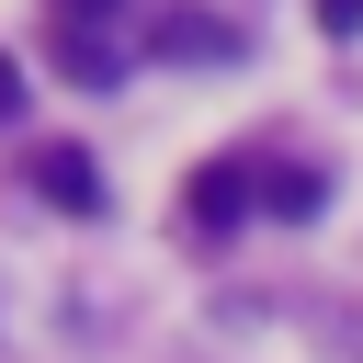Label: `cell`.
Instances as JSON below:
<instances>
[{
    "label": "cell",
    "mask_w": 363,
    "mask_h": 363,
    "mask_svg": "<svg viewBox=\"0 0 363 363\" xmlns=\"http://www.w3.org/2000/svg\"><path fill=\"white\" fill-rule=\"evenodd\" d=\"M318 34H363V0H318Z\"/></svg>",
    "instance_id": "obj_6"
},
{
    "label": "cell",
    "mask_w": 363,
    "mask_h": 363,
    "mask_svg": "<svg viewBox=\"0 0 363 363\" xmlns=\"http://www.w3.org/2000/svg\"><path fill=\"white\" fill-rule=\"evenodd\" d=\"M250 204H261V193H250V170H227V159H216V170L193 182V227H238Z\"/></svg>",
    "instance_id": "obj_3"
},
{
    "label": "cell",
    "mask_w": 363,
    "mask_h": 363,
    "mask_svg": "<svg viewBox=\"0 0 363 363\" xmlns=\"http://www.w3.org/2000/svg\"><path fill=\"white\" fill-rule=\"evenodd\" d=\"M57 68H68V79H91V91H102V79H113V68H125V57H113V34H102V23H57Z\"/></svg>",
    "instance_id": "obj_2"
},
{
    "label": "cell",
    "mask_w": 363,
    "mask_h": 363,
    "mask_svg": "<svg viewBox=\"0 0 363 363\" xmlns=\"http://www.w3.org/2000/svg\"><path fill=\"white\" fill-rule=\"evenodd\" d=\"M23 182H34L57 216H102V204H113V193H102V159H91V147H68V136H45V147L23 159Z\"/></svg>",
    "instance_id": "obj_1"
},
{
    "label": "cell",
    "mask_w": 363,
    "mask_h": 363,
    "mask_svg": "<svg viewBox=\"0 0 363 363\" xmlns=\"http://www.w3.org/2000/svg\"><path fill=\"white\" fill-rule=\"evenodd\" d=\"M102 11H113V0H57V23H102Z\"/></svg>",
    "instance_id": "obj_8"
},
{
    "label": "cell",
    "mask_w": 363,
    "mask_h": 363,
    "mask_svg": "<svg viewBox=\"0 0 363 363\" xmlns=\"http://www.w3.org/2000/svg\"><path fill=\"white\" fill-rule=\"evenodd\" d=\"M227 45H238L227 23H193V11H170V23H159V57H227Z\"/></svg>",
    "instance_id": "obj_4"
},
{
    "label": "cell",
    "mask_w": 363,
    "mask_h": 363,
    "mask_svg": "<svg viewBox=\"0 0 363 363\" xmlns=\"http://www.w3.org/2000/svg\"><path fill=\"white\" fill-rule=\"evenodd\" d=\"M261 204H272V216H295V227H306V216H318V204H329V182H318V170H272V182H261Z\"/></svg>",
    "instance_id": "obj_5"
},
{
    "label": "cell",
    "mask_w": 363,
    "mask_h": 363,
    "mask_svg": "<svg viewBox=\"0 0 363 363\" xmlns=\"http://www.w3.org/2000/svg\"><path fill=\"white\" fill-rule=\"evenodd\" d=\"M11 113H23V68L0 57V125H11Z\"/></svg>",
    "instance_id": "obj_7"
}]
</instances>
